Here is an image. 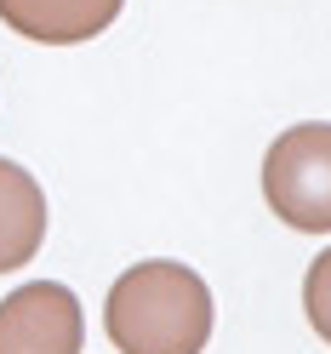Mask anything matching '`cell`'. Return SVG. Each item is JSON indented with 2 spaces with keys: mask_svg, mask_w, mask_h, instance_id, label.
Segmentation results:
<instances>
[{
  "mask_svg": "<svg viewBox=\"0 0 331 354\" xmlns=\"http://www.w3.org/2000/svg\"><path fill=\"white\" fill-rule=\"evenodd\" d=\"M86 315L57 280H23L0 297V354H80Z\"/></svg>",
  "mask_w": 331,
  "mask_h": 354,
  "instance_id": "obj_3",
  "label": "cell"
},
{
  "mask_svg": "<svg viewBox=\"0 0 331 354\" xmlns=\"http://www.w3.org/2000/svg\"><path fill=\"white\" fill-rule=\"evenodd\" d=\"M103 326L120 354H200L211 337V292L189 263L149 257L108 286Z\"/></svg>",
  "mask_w": 331,
  "mask_h": 354,
  "instance_id": "obj_1",
  "label": "cell"
},
{
  "mask_svg": "<svg viewBox=\"0 0 331 354\" xmlns=\"http://www.w3.org/2000/svg\"><path fill=\"white\" fill-rule=\"evenodd\" d=\"M303 308H308V326L331 343V246L308 263V274H303Z\"/></svg>",
  "mask_w": 331,
  "mask_h": 354,
  "instance_id": "obj_6",
  "label": "cell"
},
{
  "mask_svg": "<svg viewBox=\"0 0 331 354\" xmlns=\"http://www.w3.org/2000/svg\"><path fill=\"white\" fill-rule=\"evenodd\" d=\"M120 6L126 0H0V24L40 46H80L115 24Z\"/></svg>",
  "mask_w": 331,
  "mask_h": 354,
  "instance_id": "obj_4",
  "label": "cell"
},
{
  "mask_svg": "<svg viewBox=\"0 0 331 354\" xmlns=\"http://www.w3.org/2000/svg\"><path fill=\"white\" fill-rule=\"evenodd\" d=\"M263 201L285 229L331 234V120H303L269 143Z\"/></svg>",
  "mask_w": 331,
  "mask_h": 354,
  "instance_id": "obj_2",
  "label": "cell"
},
{
  "mask_svg": "<svg viewBox=\"0 0 331 354\" xmlns=\"http://www.w3.org/2000/svg\"><path fill=\"white\" fill-rule=\"evenodd\" d=\"M46 240V194L40 183L0 154V274L23 269Z\"/></svg>",
  "mask_w": 331,
  "mask_h": 354,
  "instance_id": "obj_5",
  "label": "cell"
}]
</instances>
